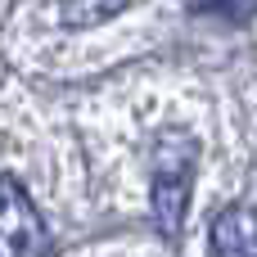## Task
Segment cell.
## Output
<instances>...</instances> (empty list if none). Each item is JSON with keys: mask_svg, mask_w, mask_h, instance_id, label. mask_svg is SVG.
<instances>
[{"mask_svg": "<svg viewBox=\"0 0 257 257\" xmlns=\"http://www.w3.org/2000/svg\"><path fill=\"white\" fill-rule=\"evenodd\" d=\"M194 14H221V18H253L257 14V0H194Z\"/></svg>", "mask_w": 257, "mask_h": 257, "instance_id": "cell-4", "label": "cell"}, {"mask_svg": "<svg viewBox=\"0 0 257 257\" xmlns=\"http://www.w3.org/2000/svg\"><path fill=\"white\" fill-rule=\"evenodd\" d=\"M194 176H199V140L185 126L158 131L154 149H149V185H154V221L172 239L181 235Z\"/></svg>", "mask_w": 257, "mask_h": 257, "instance_id": "cell-1", "label": "cell"}, {"mask_svg": "<svg viewBox=\"0 0 257 257\" xmlns=\"http://www.w3.org/2000/svg\"><path fill=\"white\" fill-rule=\"evenodd\" d=\"M50 253V230L27 185L0 172V257H41Z\"/></svg>", "mask_w": 257, "mask_h": 257, "instance_id": "cell-2", "label": "cell"}, {"mask_svg": "<svg viewBox=\"0 0 257 257\" xmlns=\"http://www.w3.org/2000/svg\"><path fill=\"white\" fill-rule=\"evenodd\" d=\"M217 257H257V208H226L212 221Z\"/></svg>", "mask_w": 257, "mask_h": 257, "instance_id": "cell-3", "label": "cell"}]
</instances>
